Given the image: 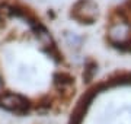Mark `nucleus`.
<instances>
[{
	"mask_svg": "<svg viewBox=\"0 0 131 124\" xmlns=\"http://www.w3.org/2000/svg\"><path fill=\"white\" fill-rule=\"evenodd\" d=\"M63 124H131V70L88 82Z\"/></svg>",
	"mask_w": 131,
	"mask_h": 124,
	"instance_id": "2",
	"label": "nucleus"
},
{
	"mask_svg": "<svg viewBox=\"0 0 131 124\" xmlns=\"http://www.w3.org/2000/svg\"><path fill=\"white\" fill-rule=\"evenodd\" d=\"M83 86L47 24L20 0H0V114L64 120Z\"/></svg>",
	"mask_w": 131,
	"mask_h": 124,
	"instance_id": "1",
	"label": "nucleus"
},
{
	"mask_svg": "<svg viewBox=\"0 0 131 124\" xmlns=\"http://www.w3.org/2000/svg\"><path fill=\"white\" fill-rule=\"evenodd\" d=\"M71 15L83 24H92L98 18V6L90 0H79L71 10Z\"/></svg>",
	"mask_w": 131,
	"mask_h": 124,
	"instance_id": "3",
	"label": "nucleus"
}]
</instances>
